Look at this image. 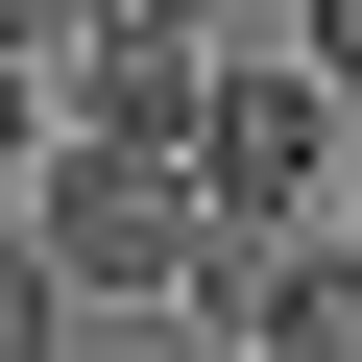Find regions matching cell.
I'll list each match as a JSON object with an SVG mask.
<instances>
[{"mask_svg":"<svg viewBox=\"0 0 362 362\" xmlns=\"http://www.w3.org/2000/svg\"><path fill=\"white\" fill-rule=\"evenodd\" d=\"M242 338H266V362H362V266H338V218H314V242L242 290Z\"/></svg>","mask_w":362,"mask_h":362,"instance_id":"277c9868","label":"cell"},{"mask_svg":"<svg viewBox=\"0 0 362 362\" xmlns=\"http://www.w3.org/2000/svg\"><path fill=\"white\" fill-rule=\"evenodd\" d=\"M0 362H73V290L25 266V218H0Z\"/></svg>","mask_w":362,"mask_h":362,"instance_id":"5b68a950","label":"cell"},{"mask_svg":"<svg viewBox=\"0 0 362 362\" xmlns=\"http://www.w3.org/2000/svg\"><path fill=\"white\" fill-rule=\"evenodd\" d=\"M194 73H218V49H169V25H73V97H49V121H73V145H194Z\"/></svg>","mask_w":362,"mask_h":362,"instance_id":"3957f363","label":"cell"},{"mask_svg":"<svg viewBox=\"0 0 362 362\" xmlns=\"http://www.w3.org/2000/svg\"><path fill=\"white\" fill-rule=\"evenodd\" d=\"M0 49H49V0H0Z\"/></svg>","mask_w":362,"mask_h":362,"instance_id":"ba28073f","label":"cell"},{"mask_svg":"<svg viewBox=\"0 0 362 362\" xmlns=\"http://www.w3.org/2000/svg\"><path fill=\"white\" fill-rule=\"evenodd\" d=\"M194 242H218V218H194V169H169V145H73V121L25 145V266H49L73 314L194 290Z\"/></svg>","mask_w":362,"mask_h":362,"instance_id":"6da1fadb","label":"cell"},{"mask_svg":"<svg viewBox=\"0 0 362 362\" xmlns=\"http://www.w3.org/2000/svg\"><path fill=\"white\" fill-rule=\"evenodd\" d=\"M25 145H49V49H0V169H25Z\"/></svg>","mask_w":362,"mask_h":362,"instance_id":"52a82bcc","label":"cell"},{"mask_svg":"<svg viewBox=\"0 0 362 362\" xmlns=\"http://www.w3.org/2000/svg\"><path fill=\"white\" fill-rule=\"evenodd\" d=\"M169 169H194V218H242V242H266V218H314V194H338V73H290V49H218Z\"/></svg>","mask_w":362,"mask_h":362,"instance_id":"7a4b0ae2","label":"cell"},{"mask_svg":"<svg viewBox=\"0 0 362 362\" xmlns=\"http://www.w3.org/2000/svg\"><path fill=\"white\" fill-rule=\"evenodd\" d=\"M49 25H169V49H218V0H49Z\"/></svg>","mask_w":362,"mask_h":362,"instance_id":"8992f818","label":"cell"}]
</instances>
